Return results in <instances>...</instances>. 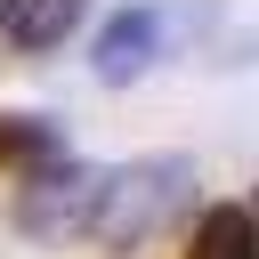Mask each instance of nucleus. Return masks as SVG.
I'll return each instance as SVG.
<instances>
[{
    "label": "nucleus",
    "mask_w": 259,
    "mask_h": 259,
    "mask_svg": "<svg viewBox=\"0 0 259 259\" xmlns=\"http://www.w3.org/2000/svg\"><path fill=\"white\" fill-rule=\"evenodd\" d=\"M194 162L186 154H154V162H130V170H105V194H97V219H89V235L97 243H113V251H130V243H146V235H162L186 202H194Z\"/></svg>",
    "instance_id": "nucleus-1"
},
{
    "label": "nucleus",
    "mask_w": 259,
    "mask_h": 259,
    "mask_svg": "<svg viewBox=\"0 0 259 259\" xmlns=\"http://www.w3.org/2000/svg\"><path fill=\"white\" fill-rule=\"evenodd\" d=\"M97 194H105V170L65 154V162L32 170V186L16 194V227H24L32 243H73V235H89V219H97Z\"/></svg>",
    "instance_id": "nucleus-2"
},
{
    "label": "nucleus",
    "mask_w": 259,
    "mask_h": 259,
    "mask_svg": "<svg viewBox=\"0 0 259 259\" xmlns=\"http://www.w3.org/2000/svg\"><path fill=\"white\" fill-rule=\"evenodd\" d=\"M162 49H170V8H121V16L97 32V57H89V65H97L105 89H121V81L154 73Z\"/></svg>",
    "instance_id": "nucleus-3"
},
{
    "label": "nucleus",
    "mask_w": 259,
    "mask_h": 259,
    "mask_svg": "<svg viewBox=\"0 0 259 259\" xmlns=\"http://www.w3.org/2000/svg\"><path fill=\"white\" fill-rule=\"evenodd\" d=\"M186 259H259V227H251V210H243V202H210V210L194 219Z\"/></svg>",
    "instance_id": "nucleus-4"
},
{
    "label": "nucleus",
    "mask_w": 259,
    "mask_h": 259,
    "mask_svg": "<svg viewBox=\"0 0 259 259\" xmlns=\"http://www.w3.org/2000/svg\"><path fill=\"white\" fill-rule=\"evenodd\" d=\"M81 8H89V0H16V8H8V32H16V49L49 57V49L81 24Z\"/></svg>",
    "instance_id": "nucleus-5"
},
{
    "label": "nucleus",
    "mask_w": 259,
    "mask_h": 259,
    "mask_svg": "<svg viewBox=\"0 0 259 259\" xmlns=\"http://www.w3.org/2000/svg\"><path fill=\"white\" fill-rule=\"evenodd\" d=\"M0 162H16V170H49V162H65L57 121H40V113H0Z\"/></svg>",
    "instance_id": "nucleus-6"
},
{
    "label": "nucleus",
    "mask_w": 259,
    "mask_h": 259,
    "mask_svg": "<svg viewBox=\"0 0 259 259\" xmlns=\"http://www.w3.org/2000/svg\"><path fill=\"white\" fill-rule=\"evenodd\" d=\"M8 8H16V0H0V24H8Z\"/></svg>",
    "instance_id": "nucleus-7"
}]
</instances>
